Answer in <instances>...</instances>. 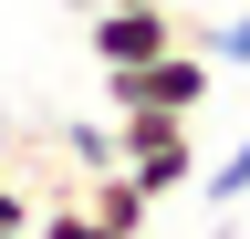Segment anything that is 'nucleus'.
Returning a JSON list of instances; mask_svg holds the SVG:
<instances>
[{
    "label": "nucleus",
    "mask_w": 250,
    "mask_h": 239,
    "mask_svg": "<svg viewBox=\"0 0 250 239\" xmlns=\"http://www.w3.org/2000/svg\"><path fill=\"white\" fill-rule=\"evenodd\" d=\"M83 42H94V63H104V73H115V63H146V52H167V42H177V11H136V0H104Z\"/></svg>",
    "instance_id": "nucleus-2"
},
{
    "label": "nucleus",
    "mask_w": 250,
    "mask_h": 239,
    "mask_svg": "<svg viewBox=\"0 0 250 239\" xmlns=\"http://www.w3.org/2000/svg\"><path fill=\"white\" fill-rule=\"evenodd\" d=\"M31 239H115V229L94 219L83 198H62V208H42V219H31Z\"/></svg>",
    "instance_id": "nucleus-6"
},
{
    "label": "nucleus",
    "mask_w": 250,
    "mask_h": 239,
    "mask_svg": "<svg viewBox=\"0 0 250 239\" xmlns=\"http://www.w3.org/2000/svg\"><path fill=\"white\" fill-rule=\"evenodd\" d=\"M62 146H73L83 166H115V135H104V125H62Z\"/></svg>",
    "instance_id": "nucleus-8"
},
{
    "label": "nucleus",
    "mask_w": 250,
    "mask_h": 239,
    "mask_svg": "<svg viewBox=\"0 0 250 239\" xmlns=\"http://www.w3.org/2000/svg\"><path fill=\"white\" fill-rule=\"evenodd\" d=\"M31 219H42V208L21 198V177H0V239H31Z\"/></svg>",
    "instance_id": "nucleus-7"
},
{
    "label": "nucleus",
    "mask_w": 250,
    "mask_h": 239,
    "mask_svg": "<svg viewBox=\"0 0 250 239\" xmlns=\"http://www.w3.org/2000/svg\"><path fill=\"white\" fill-rule=\"evenodd\" d=\"M177 42H198L208 63H250V11H229V21H188Z\"/></svg>",
    "instance_id": "nucleus-5"
},
{
    "label": "nucleus",
    "mask_w": 250,
    "mask_h": 239,
    "mask_svg": "<svg viewBox=\"0 0 250 239\" xmlns=\"http://www.w3.org/2000/svg\"><path fill=\"white\" fill-rule=\"evenodd\" d=\"M136 11H167V0H136Z\"/></svg>",
    "instance_id": "nucleus-9"
},
{
    "label": "nucleus",
    "mask_w": 250,
    "mask_h": 239,
    "mask_svg": "<svg viewBox=\"0 0 250 239\" xmlns=\"http://www.w3.org/2000/svg\"><path fill=\"white\" fill-rule=\"evenodd\" d=\"M198 198H208V208H240V198H250V125H240V146H229L219 166H198Z\"/></svg>",
    "instance_id": "nucleus-4"
},
{
    "label": "nucleus",
    "mask_w": 250,
    "mask_h": 239,
    "mask_svg": "<svg viewBox=\"0 0 250 239\" xmlns=\"http://www.w3.org/2000/svg\"><path fill=\"white\" fill-rule=\"evenodd\" d=\"M219 94V83H208V52L198 42H167V52H146V63H115L104 73V104L125 114V104H156V114H198Z\"/></svg>",
    "instance_id": "nucleus-1"
},
{
    "label": "nucleus",
    "mask_w": 250,
    "mask_h": 239,
    "mask_svg": "<svg viewBox=\"0 0 250 239\" xmlns=\"http://www.w3.org/2000/svg\"><path fill=\"white\" fill-rule=\"evenodd\" d=\"M73 198H83V208H94V219H104L115 239H146V208H156V198L136 187V166H94Z\"/></svg>",
    "instance_id": "nucleus-3"
}]
</instances>
